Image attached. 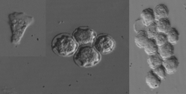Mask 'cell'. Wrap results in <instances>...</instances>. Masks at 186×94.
<instances>
[{"instance_id":"obj_1","label":"cell","mask_w":186,"mask_h":94,"mask_svg":"<svg viewBox=\"0 0 186 94\" xmlns=\"http://www.w3.org/2000/svg\"><path fill=\"white\" fill-rule=\"evenodd\" d=\"M9 24L12 33V42L18 43L26 28L33 21V18L24 13L14 12L8 15Z\"/></svg>"},{"instance_id":"obj_2","label":"cell","mask_w":186,"mask_h":94,"mask_svg":"<svg viewBox=\"0 0 186 94\" xmlns=\"http://www.w3.org/2000/svg\"><path fill=\"white\" fill-rule=\"evenodd\" d=\"M73 37L67 33H61L53 39L51 48L57 55L68 57L72 55L76 50L78 45Z\"/></svg>"},{"instance_id":"obj_3","label":"cell","mask_w":186,"mask_h":94,"mask_svg":"<svg viewBox=\"0 0 186 94\" xmlns=\"http://www.w3.org/2000/svg\"><path fill=\"white\" fill-rule=\"evenodd\" d=\"M100 55L95 48L89 45L79 47L74 55L75 64L81 67H91L100 61Z\"/></svg>"},{"instance_id":"obj_4","label":"cell","mask_w":186,"mask_h":94,"mask_svg":"<svg viewBox=\"0 0 186 94\" xmlns=\"http://www.w3.org/2000/svg\"><path fill=\"white\" fill-rule=\"evenodd\" d=\"M73 36L77 43L87 45L94 43L96 34L94 30L88 27H79L74 32Z\"/></svg>"},{"instance_id":"obj_5","label":"cell","mask_w":186,"mask_h":94,"mask_svg":"<svg viewBox=\"0 0 186 94\" xmlns=\"http://www.w3.org/2000/svg\"><path fill=\"white\" fill-rule=\"evenodd\" d=\"M94 46L96 50L102 54L110 53L114 48L115 42L110 36L105 34L98 35L94 39Z\"/></svg>"},{"instance_id":"obj_6","label":"cell","mask_w":186,"mask_h":94,"mask_svg":"<svg viewBox=\"0 0 186 94\" xmlns=\"http://www.w3.org/2000/svg\"><path fill=\"white\" fill-rule=\"evenodd\" d=\"M179 64L178 58L174 55L163 60L162 63L167 73L169 74L174 73L176 71Z\"/></svg>"},{"instance_id":"obj_7","label":"cell","mask_w":186,"mask_h":94,"mask_svg":"<svg viewBox=\"0 0 186 94\" xmlns=\"http://www.w3.org/2000/svg\"><path fill=\"white\" fill-rule=\"evenodd\" d=\"M145 81L149 87L152 89L158 88L161 83V79L153 70H151L147 73L145 77Z\"/></svg>"},{"instance_id":"obj_8","label":"cell","mask_w":186,"mask_h":94,"mask_svg":"<svg viewBox=\"0 0 186 94\" xmlns=\"http://www.w3.org/2000/svg\"><path fill=\"white\" fill-rule=\"evenodd\" d=\"M153 10L155 20L157 21L162 19L167 18L169 15V11L168 8L163 4L157 5Z\"/></svg>"},{"instance_id":"obj_9","label":"cell","mask_w":186,"mask_h":94,"mask_svg":"<svg viewBox=\"0 0 186 94\" xmlns=\"http://www.w3.org/2000/svg\"><path fill=\"white\" fill-rule=\"evenodd\" d=\"M140 16L142 23L146 27L155 20L153 10L150 8L143 10L141 13Z\"/></svg>"},{"instance_id":"obj_10","label":"cell","mask_w":186,"mask_h":94,"mask_svg":"<svg viewBox=\"0 0 186 94\" xmlns=\"http://www.w3.org/2000/svg\"><path fill=\"white\" fill-rule=\"evenodd\" d=\"M158 52L163 60L170 57L174 53V48L173 45L168 42L158 47Z\"/></svg>"},{"instance_id":"obj_11","label":"cell","mask_w":186,"mask_h":94,"mask_svg":"<svg viewBox=\"0 0 186 94\" xmlns=\"http://www.w3.org/2000/svg\"><path fill=\"white\" fill-rule=\"evenodd\" d=\"M163 60L158 52L149 55L147 61L149 66L152 69H153L157 66L162 64Z\"/></svg>"},{"instance_id":"obj_12","label":"cell","mask_w":186,"mask_h":94,"mask_svg":"<svg viewBox=\"0 0 186 94\" xmlns=\"http://www.w3.org/2000/svg\"><path fill=\"white\" fill-rule=\"evenodd\" d=\"M156 25L158 32L166 34L171 28L170 22L167 18L162 19L157 21Z\"/></svg>"},{"instance_id":"obj_13","label":"cell","mask_w":186,"mask_h":94,"mask_svg":"<svg viewBox=\"0 0 186 94\" xmlns=\"http://www.w3.org/2000/svg\"><path fill=\"white\" fill-rule=\"evenodd\" d=\"M149 39L147 34L145 30L141 31L137 33L134 38L136 45L139 48L144 47Z\"/></svg>"},{"instance_id":"obj_14","label":"cell","mask_w":186,"mask_h":94,"mask_svg":"<svg viewBox=\"0 0 186 94\" xmlns=\"http://www.w3.org/2000/svg\"><path fill=\"white\" fill-rule=\"evenodd\" d=\"M158 47L154 39H149L144 48L145 52L149 55L158 52Z\"/></svg>"},{"instance_id":"obj_15","label":"cell","mask_w":186,"mask_h":94,"mask_svg":"<svg viewBox=\"0 0 186 94\" xmlns=\"http://www.w3.org/2000/svg\"><path fill=\"white\" fill-rule=\"evenodd\" d=\"M168 42L173 45L175 44L178 41L179 33L174 27H171L167 34Z\"/></svg>"},{"instance_id":"obj_16","label":"cell","mask_w":186,"mask_h":94,"mask_svg":"<svg viewBox=\"0 0 186 94\" xmlns=\"http://www.w3.org/2000/svg\"><path fill=\"white\" fill-rule=\"evenodd\" d=\"M145 31L149 39H154L158 33L157 27L156 23L154 22L146 27Z\"/></svg>"},{"instance_id":"obj_17","label":"cell","mask_w":186,"mask_h":94,"mask_svg":"<svg viewBox=\"0 0 186 94\" xmlns=\"http://www.w3.org/2000/svg\"><path fill=\"white\" fill-rule=\"evenodd\" d=\"M154 39L158 47L168 42L167 34L163 33L158 32Z\"/></svg>"},{"instance_id":"obj_18","label":"cell","mask_w":186,"mask_h":94,"mask_svg":"<svg viewBox=\"0 0 186 94\" xmlns=\"http://www.w3.org/2000/svg\"><path fill=\"white\" fill-rule=\"evenodd\" d=\"M153 71L161 80L166 79L167 73L165 68L162 64L157 66L153 69Z\"/></svg>"}]
</instances>
